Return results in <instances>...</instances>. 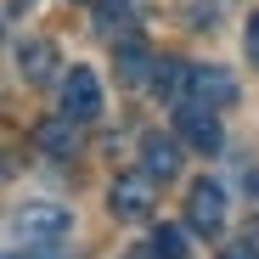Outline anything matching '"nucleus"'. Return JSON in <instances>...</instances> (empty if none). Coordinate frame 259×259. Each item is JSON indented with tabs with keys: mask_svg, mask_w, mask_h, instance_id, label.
<instances>
[{
	"mask_svg": "<svg viewBox=\"0 0 259 259\" xmlns=\"http://www.w3.org/2000/svg\"><path fill=\"white\" fill-rule=\"evenodd\" d=\"M68 231H73V214H68L62 203H23V208L12 214V242H17V253H23V248L39 253V248L62 242Z\"/></svg>",
	"mask_w": 259,
	"mask_h": 259,
	"instance_id": "1",
	"label": "nucleus"
},
{
	"mask_svg": "<svg viewBox=\"0 0 259 259\" xmlns=\"http://www.w3.org/2000/svg\"><path fill=\"white\" fill-rule=\"evenodd\" d=\"M242 46H248V62L259 68V12L248 17V28H242Z\"/></svg>",
	"mask_w": 259,
	"mask_h": 259,
	"instance_id": "13",
	"label": "nucleus"
},
{
	"mask_svg": "<svg viewBox=\"0 0 259 259\" xmlns=\"http://www.w3.org/2000/svg\"><path fill=\"white\" fill-rule=\"evenodd\" d=\"M186 62L181 57H158V68H152V84H158V96H175V102H186Z\"/></svg>",
	"mask_w": 259,
	"mask_h": 259,
	"instance_id": "11",
	"label": "nucleus"
},
{
	"mask_svg": "<svg viewBox=\"0 0 259 259\" xmlns=\"http://www.w3.org/2000/svg\"><path fill=\"white\" fill-rule=\"evenodd\" d=\"M186 102H197V107H231V102H237V79H231L226 68L192 62V73H186Z\"/></svg>",
	"mask_w": 259,
	"mask_h": 259,
	"instance_id": "6",
	"label": "nucleus"
},
{
	"mask_svg": "<svg viewBox=\"0 0 259 259\" xmlns=\"http://www.w3.org/2000/svg\"><path fill=\"white\" fill-rule=\"evenodd\" d=\"M96 113H102V84H96V73H91V68H73V73L62 79V118L91 124Z\"/></svg>",
	"mask_w": 259,
	"mask_h": 259,
	"instance_id": "5",
	"label": "nucleus"
},
{
	"mask_svg": "<svg viewBox=\"0 0 259 259\" xmlns=\"http://www.w3.org/2000/svg\"><path fill=\"white\" fill-rule=\"evenodd\" d=\"M147 253L152 259H186V231L181 226H158L152 242H147Z\"/></svg>",
	"mask_w": 259,
	"mask_h": 259,
	"instance_id": "12",
	"label": "nucleus"
},
{
	"mask_svg": "<svg viewBox=\"0 0 259 259\" xmlns=\"http://www.w3.org/2000/svg\"><path fill=\"white\" fill-rule=\"evenodd\" d=\"M130 259H152V253H130Z\"/></svg>",
	"mask_w": 259,
	"mask_h": 259,
	"instance_id": "16",
	"label": "nucleus"
},
{
	"mask_svg": "<svg viewBox=\"0 0 259 259\" xmlns=\"http://www.w3.org/2000/svg\"><path fill=\"white\" fill-rule=\"evenodd\" d=\"M34 147L46 158H73L79 152V136H73V118H46L34 130Z\"/></svg>",
	"mask_w": 259,
	"mask_h": 259,
	"instance_id": "9",
	"label": "nucleus"
},
{
	"mask_svg": "<svg viewBox=\"0 0 259 259\" xmlns=\"http://www.w3.org/2000/svg\"><path fill=\"white\" fill-rule=\"evenodd\" d=\"M152 186H158V175H147V169H141V175H118L113 192H107V208L118 214V220H147L152 203H158Z\"/></svg>",
	"mask_w": 259,
	"mask_h": 259,
	"instance_id": "4",
	"label": "nucleus"
},
{
	"mask_svg": "<svg viewBox=\"0 0 259 259\" xmlns=\"http://www.w3.org/2000/svg\"><path fill=\"white\" fill-rule=\"evenodd\" d=\"M186 226L197 237H220L226 231V192L214 186V181H197L186 192Z\"/></svg>",
	"mask_w": 259,
	"mask_h": 259,
	"instance_id": "3",
	"label": "nucleus"
},
{
	"mask_svg": "<svg viewBox=\"0 0 259 259\" xmlns=\"http://www.w3.org/2000/svg\"><path fill=\"white\" fill-rule=\"evenodd\" d=\"M220 259H259V248H253V237H248V242H231V248H220Z\"/></svg>",
	"mask_w": 259,
	"mask_h": 259,
	"instance_id": "14",
	"label": "nucleus"
},
{
	"mask_svg": "<svg viewBox=\"0 0 259 259\" xmlns=\"http://www.w3.org/2000/svg\"><path fill=\"white\" fill-rule=\"evenodd\" d=\"M248 237H259V220H253V226H248Z\"/></svg>",
	"mask_w": 259,
	"mask_h": 259,
	"instance_id": "15",
	"label": "nucleus"
},
{
	"mask_svg": "<svg viewBox=\"0 0 259 259\" xmlns=\"http://www.w3.org/2000/svg\"><path fill=\"white\" fill-rule=\"evenodd\" d=\"M175 136L186 147H197V152H220L226 147V130H220V118H214V107H197V102L175 107Z\"/></svg>",
	"mask_w": 259,
	"mask_h": 259,
	"instance_id": "2",
	"label": "nucleus"
},
{
	"mask_svg": "<svg viewBox=\"0 0 259 259\" xmlns=\"http://www.w3.org/2000/svg\"><path fill=\"white\" fill-rule=\"evenodd\" d=\"M152 51L141 46V39H124V46H118V84H141L147 73H152Z\"/></svg>",
	"mask_w": 259,
	"mask_h": 259,
	"instance_id": "10",
	"label": "nucleus"
},
{
	"mask_svg": "<svg viewBox=\"0 0 259 259\" xmlns=\"http://www.w3.org/2000/svg\"><path fill=\"white\" fill-rule=\"evenodd\" d=\"M17 73L28 84H46L57 73V46H51V39H28V46H17Z\"/></svg>",
	"mask_w": 259,
	"mask_h": 259,
	"instance_id": "8",
	"label": "nucleus"
},
{
	"mask_svg": "<svg viewBox=\"0 0 259 259\" xmlns=\"http://www.w3.org/2000/svg\"><path fill=\"white\" fill-rule=\"evenodd\" d=\"M141 169L147 175H158V181H175L181 175V136H147L141 141Z\"/></svg>",
	"mask_w": 259,
	"mask_h": 259,
	"instance_id": "7",
	"label": "nucleus"
}]
</instances>
